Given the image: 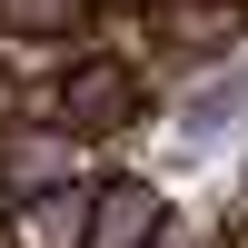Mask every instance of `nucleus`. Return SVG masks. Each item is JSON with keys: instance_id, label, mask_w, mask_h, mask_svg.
Listing matches in <instances>:
<instances>
[{"instance_id": "obj_10", "label": "nucleus", "mask_w": 248, "mask_h": 248, "mask_svg": "<svg viewBox=\"0 0 248 248\" xmlns=\"http://www.w3.org/2000/svg\"><path fill=\"white\" fill-rule=\"evenodd\" d=\"M0 218H10V179H0Z\"/></svg>"}, {"instance_id": "obj_7", "label": "nucleus", "mask_w": 248, "mask_h": 248, "mask_svg": "<svg viewBox=\"0 0 248 248\" xmlns=\"http://www.w3.org/2000/svg\"><path fill=\"white\" fill-rule=\"evenodd\" d=\"M159 248H229V238H218L209 218H169V229H159Z\"/></svg>"}, {"instance_id": "obj_3", "label": "nucleus", "mask_w": 248, "mask_h": 248, "mask_svg": "<svg viewBox=\"0 0 248 248\" xmlns=\"http://www.w3.org/2000/svg\"><path fill=\"white\" fill-rule=\"evenodd\" d=\"M169 189L159 179H99V218H90V248H159V229H169Z\"/></svg>"}, {"instance_id": "obj_8", "label": "nucleus", "mask_w": 248, "mask_h": 248, "mask_svg": "<svg viewBox=\"0 0 248 248\" xmlns=\"http://www.w3.org/2000/svg\"><path fill=\"white\" fill-rule=\"evenodd\" d=\"M20 109H30V99H20V79H10V70H0V129H10V119H20Z\"/></svg>"}, {"instance_id": "obj_6", "label": "nucleus", "mask_w": 248, "mask_h": 248, "mask_svg": "<svg viewBox=\"0 0 248 248\" xmlns=\"http://www.w3.org/2000/svg\"><path fill=\"white\" fill-rule=\"evenodd\" d=\"M90 20H99V0H0V40H90Z\"/></svg>"}, {"instance_id": "obj_5", "label": "nucleus", "mask_w": 248, "mask_h": 248, "mask_svg": "<svg viewBox=\"0 0 248 248\" xmlns=\"http://www.w3.org/2000/svg\"><path fill=\"white\" fill-rule=\"evenodd\" d=\"M248 30V0H159V40H179V50H229Z\"/></svg>"}, {"instance_id": "obj_2", "label": "nucleus", "mask_w": 248, "mask_h": 248, "mask_svg": "<svg viewBox=\"0 0 248 248\" xmlns=\"http://www.w3.org/2000/svg\"><path fill=\"white\" fill-rule=\"evenodd\" d=\"M0 179H10V209L20 199H50V189H79V179H90V139L60 129L50 109H20L10 129H0Z\"/></svg>"}, {"instance_id": "obj_4", "label": "nucleus", "mask_w": 248, "mask_h": 248, "mask_svg": "<svg viewBox=\"0 0 248 248\" xmlns=\"http://www.w3.org/2000/svg\"><path fill=\"white\" fill-rule=\"evenodd\" d=\"M90 218H99V179H79V189L20 199V209L0 218V238L10 248H90Z\"/></svg>"}, {"instance_id": "obj_9", "label": "nucleus", "mask_w": 248, "mask_h": 248, "mask_svg": "<svg viewBox=\"0 0 248 248\" xmlns=\"http://www.w3.org/2000/svg\"><path fill=\"white\" fill-rule=\"evenodd\" d=\"M229 248H248V218H238V229H229Z\"/></svg>"}, {"instance_id": "obj_11", "label": "nucleus", "mask_w": 248, "mask_h": 248, "mask_svg": "<svg viewBox=\"0 0 248 248\" xmlns=\"http://www.w3.org/2000/svg\"><path fill=\"white\" fill-rule=\"evenodd\" d=\"M0 248H10V238H0Z\"/></svg>"}, {"instance_id": "obj_1", "label": "nucleus", "mask_w": 248, "mask_h": 248, "mask_svg": "<svg viewBox=\"0 0 248 248\" xmlns=\"http://www.w3.org/2000/svg\"><path fill=\"white\" fill-rule=\"evenodd\" d=\"M50 119H60V129H79V139H119V129H139V119H149V79H139V60H119V50H79L70 70L50 79Z\"/></svg>"}]
</instances>
